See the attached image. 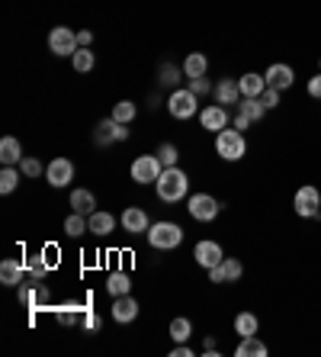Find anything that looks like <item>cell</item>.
Instances as JSON below:
<instances>
[{"label": "cell", "mask_w": 321, "mask_h": 357, "mask_svg": "<svg viewBox=\"0 0 321 357\" xmlns=\"http://www.w3.org/2000/svg\"><path fill=\"white\" fill-rule=\"evenodd\" d=\"M155 190L164 203H180V199L189 193V174L180 171V167H164L161 177H157V183H155Z\"/></svg>", "instance_id": "obj_1"}, {"label": "cell", "mask_w": 321, "mask_h": 357, "mask_svg": "<svg viewBox=\"0 0 321 357\" xmlns=\"http://www.w3.org/2000/svg\"><path fill=\"white\" fill-rule=\"evenodd\" d=\"M215 155L222 161H241L247 155V139L241 129L228 126L222 132H215Z\"/></svg>", "instance_id": "obj_2"}, {"label": "cell", "mask_w": 321, "mask_h": 357, "mask_svg": "<svg viewBox=\"0 0 321 357\" xmlns=\"http://www.w3.org/2000/svg\"><path fill=\"white\" fill-rule=\"evenodd\" d=\"M148 245L155 251H173V248H180V245H183V229L177 222H167V219H161V222H151Z\"/></svg>", "instance_id": "obj_3"}, {"label": "cell", "mask_w": 321, "mask_h": 357, "mask_svg": "<svg viewBox=\"0 0 321 357\" xmlns=\"http://www.w3.org/2000/svg\"><path fill=\"white\" fill-rule=\"evenodd\" d=\"M167 113H171L173 119L187 123V119H193L199 113V97L189 91V87H177V91H171V97H167Z\"/></svg>", "instance_id": "obj_4"}, {"label": "cell", "mask_w": 321, "mask_h": 357, "mask_svg": "<svg viewBox=\"0 0 321 357\" xmlns=\"http://www.w3.org/2000/svg\"><path fill=\"white\" fill-rule=\"evenodd\" d=\"M187 213L196 222H212V219H219V213H222V203L212 197V193H193V197L187 199Z\"/></svg>", "instance_id": "obj_5"}, {"label": "cell", "mask_w": 321, "mask_h": 357, "mask_svg": "<svg viewBox=\"0 0 321 357\" xmlns=\"http://www.w3.org/2000/svg\"><path fill=\"white\" fill-rule=\"evenodd\" d=\"M292 209H296V216H302V219H321V193H318V187H312V183L299 187L296 197H292Z\"/></svg>", "instance_id": "obj_6"}, {"label": "cell", "mask_w": 321, "mask_h": 357, "mask_svg": "<svg viewBox=\"0 0 321 357\" xmlns=\"http://www.w3.org/2000/svg\"><path fill=\"white\" fill-rule=\"evenodd\" d=\"M81 49V42H77V33L71 26H55L49 33V52L58 55V59H71L75 52Z\"/></svg>", "instance_id": "obj_7"}, {"label": "cell", "mask_w": 321, "mask_h": 357, "mask_svg": "<svg viewBox=\"0 0 321 357\" xmlns=\"http://www.w3.org/2000/svg\"><path fill=\"white\" fill-rule=\"evenodd\" d=\"M17 299H19V306H26V309H42L49 303V287H45V280L26 277V280L17 287Z\"/></svg>", "instance_id": "obj_8"}, {"label": "cell", "mask_w": 321, "mask_h": 357, "mask_svg": "<svg viewBox=\"0 0 321 357\" xmlns=\"http://www.w3.org/2000/svg\"><path fill=\"white\" fill-rule=\"evenodd\" d=\"M161 171H164V165L157 161V155H139V158L132 161V167H129L132 181L141 183V187H148V183H157Z\"/></svg>", "instance_id": "obj_9"}, {"label": "cell", "mask_w": 321, "mask_h": 357, "mask_svg": "<svg viewBox=\"0 0 321 357\" xmlns=\"http://www.w3.org/2000/svg\"><path fill=\"white\" fill-rule=\"evenodd\" d=\"M129 139V129H125L123 123H116L113 116L109 119H100L97 129H93V145L97 149H109V145H116V142H125Z\"/></svg>", "instance_id": "obj_10"}, {"label": "cell", "mask_w": 321, "mask_h": 357, "mask_svg": "<svg viewBox=\"0 0 321 357\" xmlns=\"http://www.w3.org/2000/svg\"><path fill=\"white\" fill-rule=\"evenodd\" d=\"M77 167L71 158H52L49 165H45V181L55 187V190H61V187H71V181H75Z\"/></svg>", "instance_id": "obj_11"}, {"label": "cell", "mask_w": 321, "mask_h": 357, "mask_svg": "<svg viewBox=\"0 0 321 357\" xmlns=\"http://www.w3.org/2000/svg\"><path fill=\"white\" fill-rule=\"evenodd\" d=\"M199 123H203L206 132H222L231 126V109L222 107V103H209V107L199 109Z\"/></svg>", "instance_id": "obj_12"}, {"label": "cell", "mask_w": 321, "mask_h": 357, "mask_svg": "<svg viewBox=\"0 0 321 357\" xmlns=\"http://www.w3.org/2000/svg\"><path fill=\"white\" fill-rule=\"evenodd\" d=\"M193 258H196V264L203 267V271H212V267H219L225 261V251H222V245H219V241L203 238L196 248H193Z\"/></svg>", "instance_id": "obj_13"}, {"label": "cell", "mask_w": 321, "mask_h": 357, "mask_svg": "<svg viewBox=\"0 0 321 357\" xmlns=\"http://www.w3.org/2000/svg\"><path fill=\"white\" fill-rule=\"evenodd\" d=\"M264 77H267V87H276V91H289V87L296 84V71H292V65H286V61H273L264 71Z\"/></svg>", "instance_id": "obj_14"}, {"label": "cell", "mask_w": 321, "mask_h": 357, "mask_svg": "<svg viewBox=\"0 0 321 357\" xmlns=\"http://www.w3.org/2000/svg\"><path fill=\"white\" fill-rule=\"evenodd\" d=\"M123 232H129V235H148V229H151V222H148V213L141 206H129V209H123Z\"/></svg>", "instance_id": "obj_15"}, {"label": "cell", "mask_w": 321, "mask_h": 357, "mask_svg": "<svg viewBox=\"0 0 321 357\" xmlns=\"http://www.w3.org/2000/svg\"><path fill=\"white\" fill-rule=\"evenodd\" d=\"M212 100L215 103H222V107H238L241 103V87H238V77H222V81L215 84L212 91Z\"/></svg>", "instance_id": "obj_16"}, {"label": "cell", "mask_w": 321, "mask_h": 357, "mask_svg": "<svg viewBox=\"0 0 321 357\" xmlns=\"http://www.w3.org/2000/svg\"><path fill=\"white\" fill-rule=\"evenodd\" d=\"M241 274H244V264L238 258H225L219 267L209 271V283H238Z\"/></svg>", "instance_id": "obj_17"}, {"label": "cell", "mask_w": 321, "mask_h": 357, "mask_svg": "<svg viewBox=\"0 0 321 357\" xmlns=\"http://www.w3.org/2000/svg\"><path fill=\"white\" fill-rule=\"evenodd\" d=\"M113 319L119 325H129L139 319V299L132 293H125V296H116L113 299Z\"/></svg>", "instance_id": "obj_18"}, {"label": "cell", "mask_w": 321, "mask_h": 357, "mask_svg": "<svg viewBox=\"0 0 321 357\" xmlns=\"http://www.w3.org/2000/svg\"><path fill=\"white\" fill-rule=\"evenodd\" d=\"M23 145H19L17 135H3L0 139V161H3V167H19V161H23Z\"/></svg>", "instance_id": "obj_19"}, {"label": "cell", "mask_w": 321, "mask_h": 357, "mask_svg": "<svg viewBox=\"0 0 321 357\" xmlns=\"http://www.w3.org/2000/svg\"><path fill=\"white\" fill-rule=\"evenodd\" d=\"M26 280V264L17 258H7L3 264H0V283L3 287H19V283Z\"/></svg>", "instance_id": "obj_20"}, {"label": "cell", "mask_w": 321, "mask_h": 357, "mask_svg": "<svg viewBox=\"0 0 321 357\" xmlns=\"http://www.w3.org/2000/svg\"><path fill=\"white\" fill-rule=\"evenodd\" d=\"M87 222H91V232L97 235V238H107V235L116 232V222H119V219H116L113 213L97 209V213H91V216H87Z\"/></svg>", "instance_id": "obj_21"}, {"label": "cell", "mask_w": 321, "mask_h": 357, "mask_svg": "<svg viewBox=\"0 0 321 357\" xmlns=\"http://www.w3.org/2000/svg\"><path fill=\"white\" fill-rule=\"evenodd\" d=\"M71 209L91 216V213H97V197H93L87 187H75V190H71Z\"/></svg>", "instance_id": "obj_22"}, {"label": "cell", "mask_w": 321, "mask_h": 357, "mask_svg": "<svg viewBox=\"0 0 321 357\" xmlns=\"http://www.w3.org/2000/svg\"><path fill=\"white\" fill-rule=\"evenodd\" d=\"M238 87H241V97H260L267 91V77L257 75V71H247V75L238 77Z\"/></svg>", "instance_id": "obj_23"}, {"label": "cell", "mask_w": 321, "mask_h": 357, "mask_svg": "<svg viewBox=\"0 0 321 357\" xmlns=\"http://www.w3.org/2000/svg\"><path fill=\"white\" fill-rule=\"evenodd\" d=\"M183 75L187 77H206V71H209V59L203 55V52H189L187 59H183Z\"/></svg>", "instance_id": "obj_24"}, {"label": "cell", "mask_w": 321, "mask_h": 357, "mask_svg": "<svg viewBox=\"0 0 321 357\" xmlns=\"http://www.w3.org/2000/svg\"><path fill=\"white\" fill-rule=\"evenodd\" d=\"M235 354L238 357H267L270 354V348H267L257 335H247V338H241V344L235 348Z\"/></svg>", "instance_id": "obj_25"}, {"label": "cell", "mask_w": 321, "mask_h": 357, "mask_svg": "<svg viewBox=\"0 0 321 357\" xmlns=\"http://www.w3.org/2000/svg\"><path fill=\"white\" fill-rule=\"evenodd\" d=\"M183 77H187V75H183V68L171 65V61H164V65L157 68V81H161V87H171V91H177Z\"/></svg>", "instance_id": "obj_26"}, {"label": "cell", "mask_w": 321, "mask_h": 357, "mask_svg": "<svg viewBox=\"0 0 321 357\" xmlns=\"http://www.w3.org/2000/svg\"><path fill=\"white\" fill-rule=\"evenodd\" d=\"M132 290V280H129V274L125 271H113V274L107 277V293L109 296H125V293Z\"/></svg>", "instance_id": "obj_27"}, {"label": "cell", "mask_w": 321, "mask_h": 357, "mask_svg": "<svg viewBox=\"0 0 321 357\" xmlns=\"http://www.w3.org/2000/svg\"><path fill=\"white\" fill-rule=\"evenodd\" d=\"M238 113H244V116L251 119V123H260V119L267 116V107L260 103V97H241Z\"/></svg>", "instance_id": "obj_28"}, {"label": "cell", "mask_w": 321, "mask_h": 357, "mask_svg": "<svg viewBox=\"0 0 321 357\" xmlns=\"http://www.w3.org/2000/svg\"><path fill=\"white\" fill-rule=\"evenodd\" d=\"M257 332H260V319L254 312H238L235 316V335L247 338V335H257Z\"/></svg>", "instance_id": "obj_29"}, {"label": "cell", "mask_w": 321, "mask_h": 357, "mask_svg": "<svg viewBox=\"0 0 321 357\" xmlns=\"http://www.w3.org/2000/svg\"><path fill=\"white\" fill-rule=\"evenodd\" d=\"M84 232H91V222H87L84 213H75V209H71V216L65 219V235L68 238H81Z\"/></svg>", "instance_id": "obj_30"}, {"label": "cell", "mask_w": 321, "mask_h": 357, "mask_svg": "<svg viewBox=\"0 0 321 357\" xmlns=\"http://www.w3.org/2000/svg\"><path fill=\"white\" fill-rule=\"evenodd\" d=\"M23 264H26V277H33V280H45L52 271L45 264V255H29V258H23Z\"/></svg>", "instance_id": "obj_31"}, {"label": "cell", "mask_w": 321, "mask_h": 357, "mask_svg": "<svg viewBox=\"0 0 321 357\" xmlns=\"http://www.w3.org/2000/svg\"><path fill=\"white\" fill-rule=\"evenodd\" d=\"M93 65H97V52H93V49H77L75 55H71V68H75L77 75L93 71Z\"/></svg>", "instance_id": "obj_32"}, {"label": "cell", "mask_w": 321, "mask_h": 357, "mask_svg": "<svg viewBox=\"0 0 321 357\" xmlns=\"http://www.w3.org/2000/svg\"><path fill=\"white\" fill-rule=\"evenodd\" d=\"M109 116H113L116 123L129 126V123H132L135 116H139V107H135L132 100H119V103H116V107H113V113H109Z\"/></svg>", "instance_id": "obj_33"}, {"label": "cell", "mask_w": 321, "mask_h": 357, "mask_svg": "<svg viewBox=\"0 0 321 357\" xmlns=\"http://www.w3.org/2000/svg\"><path fill=\"white\" fill-rule=\"evenodd\" d=\"M19 174H23L19 167H3V171H0V193H3V197H10V193L19 187Z\"/></svg>", "instance_id": "obj_34"}, {"label": "cell", "mask_w": 321, "mask_h": 357, "mask_svg": "<svg viewBox=\"0 0 321 357\" xmlns=\"http://www.w3.org/2000/svg\"><path fill=\"white\" fill-rule=\"evenodd\" d=\"M189 335H193V322H189V319H183V316L171 319V338H173V344L189 341Z\"/></svg>", "instance_id": "obj_35"}, {"label": "cell", "mask_w": 321, "mask_h": 357, "mask_svg": "<svg viewBox=\"0 0 321 357\" xmlns=\"http://www.w3.org/2000/svg\"><path fill=\"white\" fill-rule=\"evenodd\" d=\"M155 155H157V161H161L164 167H177V158H180V151H177L173 142H161Z\"/></svg>", "instance_id": "obj_36"}, {"label": "cell", "mask_w": 321, "mask_h": 357, "mask_svg": "<svg viewBox=\"0 0 321 357\" xmlns=\"http://www.w3.org/2000/svg\"><path fill=\"white\" fill-rule=\"evenodd\" d=\"M19 171H23V177H42V174H45L42 161H39V158H29V155L19 161Z\"/></svg>", "instance_id": "obj_37"}, {"label": "cell", "mask_w": 321, "mask_h": 357, "mask_svg": "<svg viewBox=\"0 0 321 357\" xmlns=\"http://www.w3.org/2000/svg\"><path fill=\"white\" fill-rule=\"evenodd\" d=\"M81 328L84 332H100V328H103V319H100V312L97 309H87V312H84V319H81Z\"/></svg>", "instance_id": "obj_38"}, {"label": "cell", "mask_w": 321, "mask_h": 357, "mask_svg": "<svg viewBox=\"0 0 321 357\" xmlns=\"http://www.w3.org/2000/svg\"><path fill=\"white\" fill-rule=\"evenodd\" d=\"M187 87L196 93V97H206V93L215 91V84H209L206 77H187Z\"/></svg>", "instance_id": "obj_39"}, {"label": "cell", "mask_w": 321, "mask_h": 357, "mask_svg": "<svg viewBox=\"0 0 321 357\" xmlns=\"http://www.w3.org/2000/svg\"><path fill=\"white\" fill-rule=\"evenodd\" d=\"M280 93L283 91H276V87H267V91L260 93V103H264L267 109H276V107H280Z\"/></svg>", "instance_id": "obj_40"}, {"label": "cell", "mask_w": 321, "mask_h": 357, "mask_svg": "<svg viewBox=\"0 0 321 357\" xmlns=\"http://www.w3.org/2000/svg\"><path fill=\"white\" fill-rule=\"evenodd\" d=\"M305 91H308V97H312V100H321V71H318L315 77H308Z\"/></svg>", "instance_id": "obj_41"}, {"label": "cell", "mask_w": 321, "mask_h": 357, "mask_svg": "<svg viewBox=\"0 0 321 357\" xmlns=\"http://www.w3.org/2000/svg\"><path fill=\"white\" fill-rule=\"evenodd\" d=\"M231 126H235V129H241V132H247V129H251V119L244 116V113H238V109H235V116H231Z\"/></svg>", "instance_id": "obj_42"}, {"label": "cell", "mask_w": 321, "mask_h": 357, "mask_svg": "<svg viewBox=\"0 0 321 357\" xmlns=\"http://www.w3.org/2000/svg\"><path fill=\"white\" fill-rule=\"evenodd\" d=\"M171 354H173V357H193V354H196V351L189 348L187 341H180V344H173V351H171Z\"/></svg>", "instance_id": "obj_43"}, {"label": "cell", "mask_w": 321, "mask_h": 357, "mask_svg": "<svg viewBox=\"0 0 321 357\" xmlns=\"http://www.w3.org/2000/svg\"><path fill=\"white\" fill-rule=\"evenodd\" d=\"M77 42H81V49H91V45H93V33H91V29H77Z\"/></svg>", "instance_id": "obj_44"}, {"label": "cell", "mask_w": 321, "mask_h": 357, "mask_svg": "<svg viewBox=\"0 0 321 357\" xmlns=\"http://www.w3.org/2000/svg\"><path fill=\"white\" fill-rule=\"evenodd\" d=\"M203 354H209V357L219 354V348H215V338H206V348H203Z\"/></svg>", "instance_id": "obj_45"}, {"label": "cell", "mask_w": 321, "mask_h": 357, "mask_svg": "<svg viewBox=\"0 0 321 357\" xmlns=\"http://www.w3.org/2000/svg\"><path fill=\"white\" fill-rule=\"evenodd\" d=\"M155 107H161V97H157V93H151V97H148V109H155Z\"/></svg>", "instance_id": "obj_46"}, {"label": "cell", "mask_w": 321, "mask_h": 357, "mask_svg": "<svg viewBox=\"0 0 321 357\" xmlns=\"http://www.w3.org/2000/svg\"><path fill=\"white\" fill-rule=\"evenodd\" d=\"M318 71H321V61H318Z\"/></svg>", "instance_id": "obj_47"}]
</instances>
